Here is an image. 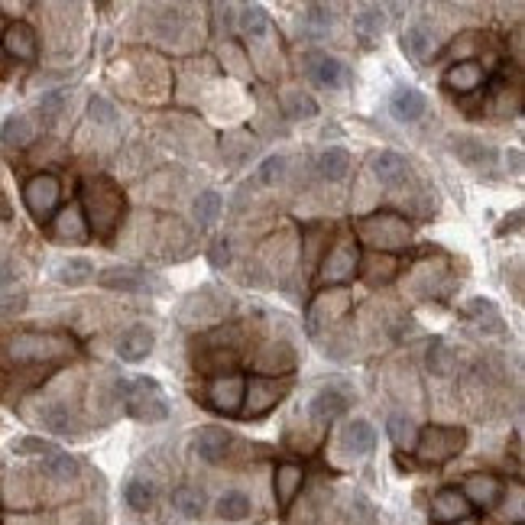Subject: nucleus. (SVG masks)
<instances>
[{"label": "nucleus", "instance_id": "1", "mask_svg": "<svg viewBox=\"0 0 525 525\" xmlns=\"http://www.w3.org/2000/svg\"><path fill=\"white\" fill-rule=\"evenodd\" d=\"M75 354V341L59 331H23L7 341V357L13 364H49Z\"/></svg>", "mask_w": 525, "mask_h": 525}, {"label": "nucleus", "instance_id": "2", "mask_svg": "<svg viewBox=\"0 0 525 525\" xmlns=\"http://www.w3.org/2000/svg\"><path fill=\"white\" fill-rule=\"evenodd\" d=\"M117 393L123 396L127 412L137 422L156 425L169 419V399L162 393V386L156 380H150V376H133L130 383H117Z\"/></svg>", "mask_w": 525, "mask_h": 525}, {"label": "nucleus", "instance_id": "3", "mask_svg": "<svg viewBox=\"0 0 525 525\" xmlns=\"http://www.w3.org/2000/svg\"><path fill=\"white\" fill-rule=\"evenodd\" d=\"M85 208H88V227H94L98 234H111L117 221L123 215V195L121 188L107 182V178H91L85 185Z\"/></svg>", "mask_w": 525, "mask_h": 525}, {"label": "nucleus", "instance_id": "4", "mask_svg": "<svg viewBox=\"0 0 525 525\" xmlns=\"http://www.w3.org/2000/svg\"><path fill=\"white\" fill-rule=\"evenodd\" d=\"M360 240H364L373 254H389L396 256L399 250H405V244H409V237H412V231H409V224H405L403 217L396 215H373L366 217V221H360Z\"/></svg>", "mask_w": 525, "mask_h": 525}, {"label": "nucleus", "instance_id": "5", "mask_svg": "<svg viewBox=\"0 0 525 525\" xmlns=\"http://www.w3.org/2000/svg\"><path fill=\"white\" fill-rule=\"evenodd\" d=\"M467 444V432L464 428H451V425H428L425 432H419L415 451L422 464H444V460L458 458Z\"/></svg>", "mask_w": 525, "mask_h": 525}, {"label": "nucleus", "instance_id": "6", "mask_svg": "<svg viewBox=\"0 0 525 525\" xmlns=\"http://www.w3.org/2000/svg\"><path fill=\"white\" fill-rule=\"evenodd\" d=\"M59 198H62V185H59V178L49 176V172H39V176H33L27 185H23V205H27V211L39 224H46L49 217L56 215Z\"/></svg>", "mask_w": 525, "mask_h": 525}, {"label": "nucleus", "instance_id": "7", "mask_svg": "<svg viewBox=\"0 0 525 525\" xmlns=\"http://www.w3.org/2000/svg\"><path fill=\"white\" fill-rule=\"evenodd\" d=\"M289 383L286 380H272V376H250L244 383V405H240V415L247 419H260L279 403L286 396Z\"/></svg>", "mask_w": 525, "mask_h": 525}, {"label": "nucleus", "instance_id": "8", "mask_svg": "<svg viewBox=\"0 0 525 525\" xmlns=\"http://www.w3.org/2000/svg\"><path fill=\"white\" fill-rule=\"evenodd\" d=\"M357 266H360V250H357L354 240H341L334 250H328V256L321 260V282L325 286H341V282L354 279Z\"/></svg>", "mask_w": 525, "mask_h": 525}, {"label": "nucleus", "instance_id": "9", "mask_svg": "<svg viewBox=\"0 0 525 525\" xmlns=\"http://www.w3.org/2000/svg\"><path fill=\"white\" fill-rule=\"evenodd\" d=\"M244 376L240 373H221L208 383V403L221 415H240L244 405Z\"/></svg>", "mask_w": 525, "mask_h": 525}, {"label": "nucleus", "instance_id": "10", "mask_svg": "<svg viewBox=\"0 0 525 525\" xmlns=\"http://www.w3.org/2000/svg\"><path fill=\"white\" fill-rule=\"evenodd\" d=\"M98 282L104 289L114 292H156L160 282L153 279V272L137 270V266H111V270L98 272Z\"/></svg>", "mask_w": 525, "mask_h": 525}, {"label": "nucleus", "instance_id": "11", "mask_svg": "<svg viewBox=\"0 0 525 525\" xmlns=\"http://www.w3.org/2000/svg\"><path fill=\"white\" fill-rule=\"evenodd\" d=\"M428 516H432L435 525H458L470 519V503L464 499L460 490H441V493H435Z\"/></svg>", "mask_w": 525, "mask_h": 525}, {"label": "nucleus", "instance_id": "12", "mask_svg": "<svg viewBox=\"0 0 525 525\" xmlns=\"http://www.w3.org/2000/svg\"><path fill=\"white\" fill-rule=\"evenodd\" d=\"M4 49H7V56H13L17 62H33L39 52V39H36V29L29 27V23H10L4 29V36H0Z\"/></svg>", "mask_w": 525, "mask_h": 525}, {"label": "nucleus", "instance_id": "13", "mask_svg": "<svg viewBox=\"0 0 525 525\" xmlns=\"http://www.w3.org/2000/svg\"><path fill=\"white\" fill-rule=\"evenodd\" d=\"M302 483H305V470H302L299 464L286 460V464L276 467V474H272V493H276V506H279L282 513L295 503V497L302 493Z\"/></svg>", "mask_w": 525, "mask_h": 525}, {"label": "nucleus", "instance_id": "14", "mask_svg": "<svg viewBox=\"0 0 525 525\" xmlns=\"http://www.w3.org/2000/svg\"><path fill=\"white\" fill-rule=\"evenodd\" d=\"M464 499L470 503V509L480 506V509H493L499 503V497H503V483H499L493 474H470L467 480H464Z\"/></svg>", "mask_w": 525, "mask_h": 525}, {"label": "nucleus", "instance_id": "15", "mask_svg": "<svg viewBox=\"0 0 525 525\" xmlns=\"http://www.w3.org/2000/svg\"><path fill=\"white\" fill-rule=\"evenodd\" d=\"M483 78H487V68L483 62L477 59H464L458 66H451L444 72V88L448 91H458V94H474L480 85H483Z\"/></svg>", "mask_w": 525, "mask_h": 525}, {"label": "nucleus", "instance_id": "16", "mask_svg": "<svg viewBox=\"0 0 525 525\" xmlns=\"http://www.w3.org/2000/svg\"><path fill=\"white\" fill-rule=\"evenodd\" d=\"M348 405H350L348 389H341V386H325V389L311 399L309 412H311V419H318L321 425H328V422H334L338 415L348 412Z\"/></svg>", "mask_w": 525, "mask_h": 525}, {"label": "nucleus", "instance_id": "17", "mask_svg": "<svg viewBox=\"0 0 525 525\" xmlns=\"http://www.w3.org/2000/svg\"><path fill=\"white\" fill-rule=\"evenodd\" d=\"M153 348H156V334H153V328H146V325H133V328L117 341V354H121V360H127V364L146 360V357L153 354Z\"/></svg>", "mask_w": 525, "mask_h": 525}, {"label": "nucleus", "instance_id": "18", "mask_svg": "<svg viewBox=\"0 0 525 525\" xmlns=\"http://www.w3.org/2000/svg\"><path fill=\"white\" fill-rule=\"evenodd\" d=\"M52 234H56V240H68V244H82V240H85L88 221H85V211H82L78 201L59 211L56 221H52Z\"/></svg>", "mask_w": 525, "mask_h": 525}, {"label": "nucleus", "instance_id": "19", "mask_svg": "<svg viewBox=\"0 0 525 525\" xmlns=\"http://www.w3.org/2000/svg\"><path fill=\"white\" fill-rule=\"evenodd\" d=\"M454 156L474 166V169H493L497 166V150L474 140V137H454Z\"/></svg>", "mask_w": 525, "mask_h": 525}, {"label": "nucleus", "instance_id": "20", "mask_svg": "<svg viewBox=\"0 0 525 525\" xmlns=\"http://www.w3.org/2000/svg\"><path fill=\"white\" fill-rule=\"evenodd\" d=\"M309 72L311 78H315V85L321 88H344L348 85V68H344V62L334 56H311L309 59Z\"/></svg>", "mask_w": 525, "mask_h": 525}, {"label": "nucleus", "instance_id": "21", "mask_svg": "<svg viewBox=\"0 0 525 525\" xmlns=\"http://www.w3.org/2000/svg\"><path fill=\"white\" fill-rule=\"evenodd\" d=\"M227 444H231V435L224 428H217V425H208L201 432L195 435V454L208 464H217V460H224L227 454Z\"/></svg>", "mask_w": 525, "mask_h": 525}, {"label": "nucleus", "instance_id": "22", "mask_svg": "<svg viewBox=\"0 0 525 525\" xmlns=\"http://www.w3.org/2000/svg\"><path fill=\"white\" fill-rule=\"evenodd\" d=\"M373 176L376 182L383 188H396L403 185L405 176H409V162L399 156V153H380V156H373Z\"/></svg>", "mask_w": 525, "mask_h": 525}, {"label": "nucleus", "instance_id": "23", "mask_svg": "<svg viewBox=\"0 0 525 525\" xmlns=\"http://www.w3.org/2000/svg\"><path fill=\"white\" fill-rule=\"evenodd\" d=\"M389 111H393L396 121L412 123L425 114V94L419 88H396L393 101H389Z\"/></svg>", "mask_w": 525, "mask_h": 525}, {"label": "nucleus", "instance_id": "24", "mask_svg": "<svg viewBox=\"0 0 525 525\" xmlns=\"http://www.w3.org/2000/svg\"><path fill=\"white\" fill-rule=\"evenodd\" d=\"M341 444H344V451L348 454H354V458H360V454H370L376 444V432L373 425L364 422V419H354V422L344 425V435H341Z\"/></svg>", "mask_w": 525, "mask_h": 525}, {"label": "nucleus", "instance_id": "25", "mask_svg": "<svg viewBox=\"0 0 525 525\" xmlns=\"http://www.w3.org/2000/svg\"><path fill=\"white\" fill-rule=\"evenodd\" d=\"M33 137H36V123L29 121L27 114H13V117H7L4 127H0V140H4V146H13V150L29 146Z\"/></svg>", "mask_w": 525, "mask_h": 525}, {"label": "nucleus", "instance_id": "26", "mask_svg": "<svg viewBox=\"0 0 525 525\" xmlns=\"http://www.w3.org/2000/svg\"><path fill=\"white\" fill-rule=\"evenodd\" d=\"M360 270H364L366 286H386L399 272V262L389 254H366L364 262H360Z\"/></svg>", "mask_w": 525, "mask_h": 525}, {"label": "nucleus", "instance_id": "27", "mask_svg": "<svg viewBox=\"0 0 525 525\" xmlns=\"http://www.w3.org/2000/svg\"><path fill=\"white\" fill-rule=\"evenodd\" d=\"M91 276H94V266H91V260H85V256H68V260H62L56 266V279L62 282V286H68V289L85 286Z\"/></svg>", "mask_w": 525, "mask_h": 525}, {"label": "nucleus", "instance_id": "28", "mask_svg": "<svg viewBox=\"0 0 525 525\" xmlns=\"http://www.w3.org/2000/svg\"><path fill=\"white\" fill-rule=\"evenodd\" d=\"M403 49L415 59V62H425V59H428V56L435 52V36H432V29L422 27V23H415V27H409V29L403 33Z\"/></svg>", "mask_w": 525, "mask_h": 525}, {"label": "nucleus", "instance_id": "29", "mask_svg": "<svg viewBox=\"0 0 525 525\" xmlns=\"http://www.w3.org/2000/svg\"><path fill=\"white\" fill-rule=\"evenodd\" d=\"M350 172V153L341 150V146H331L318 156V176L328 178V182H341L348 178Z\"/></svg>", "mask_w": 525, "mask_h": 525}, {"label": "nucleus", "instance_id": "30", "mask_svg": "<svg viewBox=\"0 0 525 525\" xmlns=\"http://www.w3.org/2000/svg\"><path fill=\"white\" fill-rule=\"evenodd\" d=\"M383 27H386L383 7H366L364 13L354 20V29H357V36H360L364 46H373L376 39L383 36Z\"/></svg>", "mask_w": 525, "mask_h": 525}, {"label": "nucleus", "instance_id": "31", "mask_svg": "<svg viewBox=\"0 0 525 525\" xmlns=\"http://www.w3.org/2000/svg\"><path fill=\"white\" fill-rule=\"evenodd\" d=\"M39 470L46 474L49 480H59V483H68V480L78 477V460L68 458V454H62V451H56V454H49L43 464H39Z\"/></svg>", "mask_w": 525, "mask_h": 525}, {"label": "nucleus", "instance_id": "32", "mask_svg": "<svg viewBox=\"0 0 525 525\" xmlns=\"http://www.w3.org/2000/svg\"><path fill=\"white\" fill-rule=\"evenodd\" d=\"M172 506H176L185 519H198L201 513H205L208 497L198 487H178L176 493H172Z\"/></svg>", "mask_w": 525, "mask_h": 525}, {"label": "nucleus", "instance_id": "33", "mask_svg": "<svg viewBox=\"0 0 525 525\" xmlns=\"http://www.w3.org/2000/svg\"><path fill=\"white\" fill-rule=\"evenodd\" d=\"M39 422L46 425L49 432H56V435H75L78 432V425H75V419H72V412H68L66 405H59V403L46 405V409L39 412Z\"/></svg>", "mask_w": 525, "mask_h": 525}, {"label": "nucleus", "instance_id": "34", "mask_svg": "<svg viewBox=\"0 0 525 525\" xmlns=\"http://www.w3.org/2000/svg\"><path fill=\"white\" fill-rule=\"evenodd\" d=\"M256 364H260L262 370H270V373H286V370L295 366V354H292L289 344H272V348L262 350Z\"/></svg>", "mask_w": 525, "mask_h": 525}, {"label": "nucleus", "instance_id": "35", "mask_svg": "<svg viewBox=\"0 0 525 525\" xmlns=\"http://www.w3.org/2000/svg\"><path fill=\"white\" fill-rule=\"evenodd\" d=\"M192 215H195V224L198 227H211L217 221V215H221V195L217 192H201V195L195 198V205H192Z\"/></svg>", "mask_w": 525, "mask_h": 525}, {"label": "nucleus", "instance_id": "36", "mask_svg": "<svg viewBox=\"0 0 525 525\" xmlns=\"http://www.w3.org/2000/svg\"><path fill=\"white\" fill-rule=\"evenodd\" d=\"M386 432L393 438V444L399 451H412L415 441H419V428L412 425V419H405V415H393L389 425H386Z\"/></svg>", "mask_w": 525, "mask_h": 525}, {"label": "nucleus", "instance_id": "37", "mask_svg": "<svg viewBox=\"0 0 525 525\" xmlns=\"http://www.w3.org/2000/svg\"><path fill=\"white\" fill-rule=\"evenodd\" d=\"M467 315L487 331H503V315H499V309L490 299H470Z\"/></svg>", "mask_w": 525, "mask_h": 525}, {"label": "nucleus", "instance_id": "38", "mask_svg": "<svg viewBox=\"0 0 525 525\" xmlns=\"http://www.w3.org/2000/svg\"><path fill=\"white\" fill-rule=\"evenodd\" d=\"M282 104H286V114H289L292 121H311V117H318V104L302 91H286L282 94Z\"/></svg>", "mask_w": 525, "mask_h": 525}, {"label": "nucleus", "instance_id": "39", "mask_svg": "<svg viewBox=\"0 0 525 525\" xmlns=\"http://www.w3.org/2000/svg\"><path fill=\"white\" fill-rule=\"evenodd\" d=\"M425 366H428V373L432 376H448L454 370V354L444 341H432V348L425 354Z\"/></svg>", "mask_w": 525, "mask_h": 525}, {"label": "nucleus", "instance_id": "40", "mask_svg": "<svg viewBox=\"0 0 525 525\" xmlns=\"http://www.w3.org/2000/svg\"><path fill=\"white\" fill-rule=\"evenodd\" d=\"M217 516L227 519V522H237V519L250 516V497L247 493H224L217 499Z\"/></svg>", "mask_w": 525, "mask_h": 525}, {"label": "nucleus", "instance_id": "41", "mask_svg": "<svg viewBox=\"0 0 525 525\" xmlns=\"http://www.w3.org/2000/svg\"><path fill=\"white\" fill-rule=\"evenodd\" d=\"M240 29H244V36L250 39H260L266 29H270V17H266V10L262 7H244L240 10Z\"/></svg>", "mask_w": 525, "mask_h": 525}, {"label": "nucleus", "instance_id": "42", "mask_svg": "<svg viewBox=\"0 0 525 525\" xmlns=\"http://www.w3.org/2000/svg\"><path fill=\"white\" fill-rule=\"evenodd\" d=\"M123 497H127L130 509H137V513H146V509L153 506L156 493H153V483H146V480H130V483H127V490H123Z\"/></svg>", "mask_w": 525, "mask_h": 525}, {"label": "nucleus", "instance_id": "43", "mask_svg": "<svg viewBox=\"0 0 525 525\" xmlns=\"http://www.w3.org/2000/svg\"><path fill=\"white\" fill-rule=\"evenodd\" d=\"M66 101H68L66 91H49V94H43V101H39V117H43L46 123H56V117L62 114Z\"/></svg>", "mask_w": 525, "mask_h": 525}, {"label": "nucleus", "instance_id": "44", "mask_svg": "<svg viewBox=\"0 0 525 525\" xmlns=\"http://www.w3.org/2000/svg\"><path fill=\"white\" fill-rule=\"evenodd\" d=\"M262 185H279L282 178H286V160L282 156H270V160H262L260 166V176H256Z\"/></svg>", "mask_w": 525, "mask_h": 525}, {"label": "nucleus", "instance_id": "45", "mask_svg": "<svg viewBox=\"0 0 525 525\" xmlns=\"http://www.w3.org/2000/svg\"><path fill=\"white\" fill-rule=\"evenodd\" d=\"M88 114H91V121H98L101 127H111V123H117V107H114L107 98H91V104H88Z\"/></svg>", "mask_w": 525, "mask_h": 525}, {"label": "nucleus", "instance_id": "46", "mask_svg": "<svg viewBox=\"0 0 525 525\" xmlns=\"http://www.w3.org/2000/svg\"><path fill=\"white\" fill-rule=\"evenodd\" d=\"M13 451H17V454H46V458L56 454V448L43 438H20V441H13Z\"/></svg>", "mask_w": 525, "mask_h": 525}, {"label": "nucleus", "instance_id": "47", "mask_svg": "<svg viewBox=\"0 0 525 525\" xmlns=\"http://www.w3.org/2000/svg\"><path fill=\"white\" fill-rule=\"evenodd\" d=\"M305 13H309V17H305V23H309L311 29L325 33V29L331 27V7H325V4H311Z\"/></svg>", "mask_w": 525, "mask_h": 525}, {"label": "nucleus", "instance_id": "48", "mask_svg": "<svg viewBox=\"0 0 525 525\" xmlns=\"http://www.w3.org/2000/svg\"><path fill=\"white\" fill-rule=\"evenodd\" d=\"M211 262H215V266H227V262H231V244H227V240H217V244L211 247Z\"/></svg>", "mask_w": 525, "mask_h": 525}, {"label": "nucleus", "instance_id": "49", "mask_svg": "<svg viewBox=\"0 0 525 525\" xmlns=\"http://www.w3.org/2000/svg\"><path fill=\"white\" fill-rule=\"evenodd\" d=\"M13 279H17V272H13V262L0 260V289H4V286H10Z\"/></svg>", "mask_w": 525, "mask_h": 525}, {"label": "nucleus", "instance_id": "50", "mask_svg": "<svg viewBox=\"0 0 525 525\" xmlns=\"http://www.w3.org/2000/svg\"><path fill=\"white\" fill-rule=\"evenodd\" d=\"M509 160H513V169H516V172H522V153H513V156H509Z\"/></svg>", "mask_w": 525, "mask_h": 525}, {"label": "nucleus", "instance_id": "51", "mask_svg": "<svg viewBox=\"0 0 525 525\" xmlns=\"http://www.w3.org/2000/svg\"><path fill=\"white\" fill-rule=\"evenodd\" d=\"M0 217H10V205H7V198L0 195Z\"/></svg>", "mask_w": 525, "mask_h": 525}, {"label": "nucleus", "instance_id": "52", "mask_svg": "<svg viewBox=\"0 0 525 525\" xmlns=\"http://www.w3.org/2000/svg\"><path fill=\"white\" fill-rule=\"evenodd\" d=\"M458 525H477V522H474V519H464V522H458Z\"/></svg>", "mask_w": 525, "mask_h": 525}, {"label": "nucleus", "instance_id": "53", "mask_svg": "<svg viewBox=\"0 0 525 525\" xmlns=\"http://www.w3.org/2000/svg\"><path fill=\"white\" fill-rule=\"evenodd\" d=\"M519 525H522V522H519Z\"/></svg>", "mask_w": 525, "mask_h": 525}]
</instances>
